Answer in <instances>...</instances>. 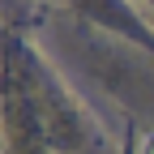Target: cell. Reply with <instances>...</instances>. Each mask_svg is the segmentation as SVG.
Returning <instances> with one entry per match:
<instances>
[{
	"label": "cell",
	"instance_id": "6da1fadb",
	"mask_svg": "<svg viewBox=\"0 0 154 154\" xmlns=\"http://www.w3.org/2000/svg\"><path fill=\"white\" fill-rule=\"evenodd\" d=\"M141 154H154V133H150V137H141Z\"/></svg>",
	"mask_w": 154,
	"mask_h": 154
}]
</instances>
